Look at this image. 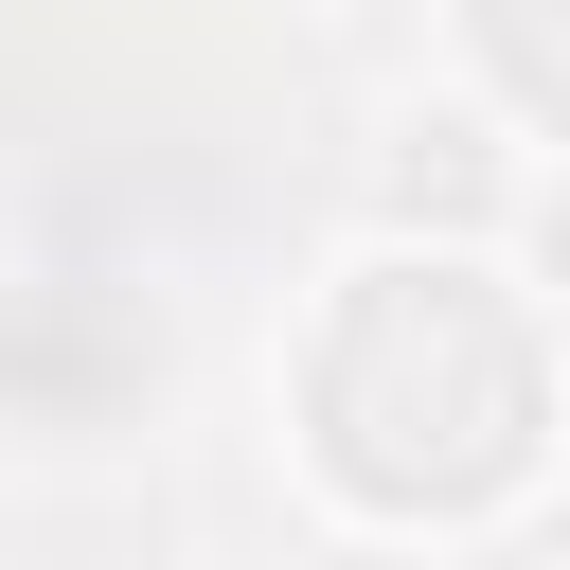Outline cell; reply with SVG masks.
<instances>
[{
    "mask_svg": "<svg viewBox=\"0 0 570 570\" xmlns=\"http://www.w3.org/2000/svg\"><path fill=\"white\" fill-rule=\"evenodd\" d=\"M552 303H570V214H552Z\"/></svg>",
    "mask_w": 570,
    "mask_h": 570,
    "instance_id": "6da1fadb",
    "label": "cell"
}]
</instances>
